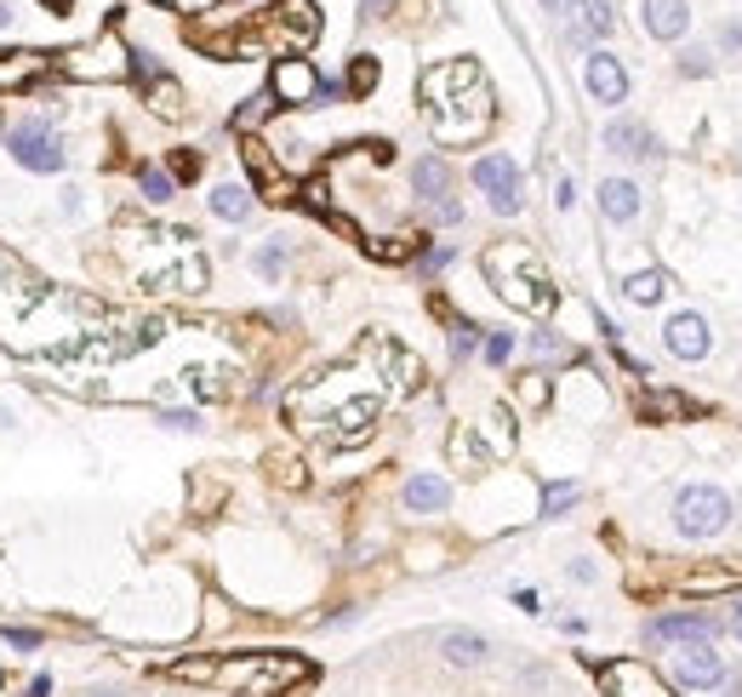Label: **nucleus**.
Returning <instances> with one entry per match:
<instances>
[{
	"label": "nucleus",
	"instance_id": "20e7f679",
	"mask_svg": "<svg viewBox=\"0 0 742 697\" xmlns=\"http://www.w3.org/2000/svg\"><path fill=\"white\" fill-rule=\"evenodd\" d=\"M486 281L497 286V297L509 309H520V315H549L554 309V281H549V270H543V257H537L526 241H497V246H486Z\"/></svg>",
	"mask_w": 742,
	"mask_h": 697
},
{
	"label": "nucleus",
	"instance_id": "0eeeda50",
	"mask_svg": "<svg viewBox=\"0 0 742 697\" xmlns=\"http://www.w3.org/2000/svg\"><path fill=\"white\" fill-rule=\"evenodd\" d=\"M360 367L383 383V394H412L423 383V360L412 349H400L394 338H383V331H371V338H360Z\"/></svg>",
	"mask_w": 742,
	"mask_h": 697
},
{
	"label": "nucleus",
	"instance_id": "7ed1b4c3",
	"mask_svg": "<svg viewBox=\"0 0 742 697\" xmlns=\"http://www.w3.org/2000/svg\"><path fill=\"white\" fill-rule=\"evenodd\" d=\"M172 680L212 686L229 697H286L315 680V663L297 652H223V657H183L172 663Z\"/></svg>",
	"mask_w": 742,
	"mask_h": 697
},
{
	"label": "nucleus",
	"instance_id": "9b49d317",
	"mask_svg": "<svg viewBox=\"0 0 742 697\" xmlns=\"http://www.w3.org/2000/svg\"><path fill=\"white\" fill-rule=\"evenodd\" d=\"M475 189H486L491 212H502V218L520 212V166L509 155H480L475 160Z\"/></svg>",
	"mask_w": 742,
	"mask_h": 697
},
{
	"label": "nucleus",
	"instance_id": "a211bd4d",
	"mask_svg": "<svg viewBox=\"0 0 742 697\" xmlns=\"http://www.w3.org/2000/svg\"><path fill=\"white\" fill-rule=\"evenodd\" d=\"M583 75H589L594 104H623V97H628V70H623V57H612V52H594Z\"/></svg>",
	"mask_w": 742,
	"mask_h": 697
},
{
	"label": "nucleus",
	"instance_id": "b1692460",
	"mask_svg": "<svg viewBox=\"0 0 742 697\" xmlns=\"http://www.w3.org/2000/svg\"><path fill=\"white\" fill-rule=\"evenodd\" d=\"M441 652H446V663H457V669H475V663L486 657V641L475 635V629H446Z\"/></svg>",
	"mask_w": 742,
	"mask_h": 697
},
{
	"label": "nucleus",
	"instance_id": "2f4dec72",
	"mask_svg": "<svg viewBox=\"0 0 742 697\" xmlns=\"http://www.w3.org/2000/svg\"><path fill=\"white\" fill-rule=\"evenodd\" d=\"M531 355H549V360H560V355H571L554 331H531Z\"/></svg>",
	"mask_w": 742,
	"mask_h": 697
},
{
	"label": "nucleus",
	"instance_id": "6e6552de",
	"mask_svg": "<svg viewBox=\"0 0 742 697\" xmlns=\"http://www.w3.org/2000/svg\"><path fill=\"white\" fill-rule=\"evenodd\" d=\"M725 520H731V497L720 486H686L674 497V526L686 538H714V532H725Z\"/></svg>",
	"mask_w": 742,
	"mask_h": 697
},
{
	"label": "nucleus",
	"instance_id": "bb28decb",
	"mask_svg": "<svg viewBox=\"0 0 742 697\" xmlns=\"http://www.w3.org/2000/svg\"><path fill=\"white\" fill-rule=\"evenodd\" d=\"M138 189H144L149 201L160 207V201H172V194H178V178H172V172H160V166H138Z\"/></svg>",
	"mask_w": 742,
	"mask_h": 697
},
{
	"label": "nucleus",
	"instance_id": "aec40b11",
	"mask_svg": "<svg viewBox=\"0 0 742 697\" xmlns=\"http://www.w3.org/2000/svg\"><path fill=\"white\" fill-rule=\"evenodd\" d=\"M400 497H406V509H412V515H441V509L452 504V486H446L441 475H412Z\"/></svg>",
	"mask_w": 742,
	"mask_h": 697
},
{
	"label": "nucleus",
	"instance_id": "473e14b6",
	"mask_svg": "<svg viewBox=\"0 0 742 697\" xmlns=\"http://www.w3.org/2000/svg\"><path fill=\"white\" fill-rule=\"evenodd\" d=\"M0 635H7V646H18V652H35V646H41V635H35V629H18V623H7Z\"/></svg>",
	"mask_w": 742,
	"mask_h": 697
},
{
	"label": "nucleus",
	"instance_id": "cd10ccee",
	"mask_svg": "<svg viewBox=\"0 0 742 697\" xmlns=\"http://www.w3.org/2000/svg\"><path fill=\"white\" fill-rule=\"evenodd\" d=\"M577 7H583V35H612L617 29L612 0H577Z\"/></svg>",
	"mask_w": 742,
	"mask_h": 697
},
{
	"label": "nucleus",
	"instance_id": "423d86ee",
	"mask_svg": "<svg viewBox=\"0 0 742 697\" xmlns=\"http://www.w3.org/2000/svg\"><path fill=\"white\" fill-rule=\"evenodd\" d=\"M57 70L70 75V81H86V86L126 81V75H131V46L104 29L97 41H86V46H75V52H63V57H57Z\"/></svg>",
	"mask_w": 742,
	"mask_h": 697
},
{
	"label": "nucleus",
	"instance_id": "f3484780",
	"mask_svg": "<svg viewBox=\"0 0 742 697\" xmlns=\"http://www.w3.org/2000/svg\"><path fill=\"white\" fill-rule=\"evenodd\" d=\"M57 63V52H35V46H18V52H0V92H18V86H35L46 70Z\"/></svg>",
	"mask_w": 742,
	"mask_h": 697
},
{
	"label": "nucleus",
	"instance_id": "6ab92c4d",
	"mask_svg": "<svg viewBox=\"0 0 742 697\" xmlns=\"http://www.w3.org/2000/svg\"><path fill=\"white\" fill-rule=\"evenodd\" d=\"M605 149L628 155V160H651L657 155V138L639 120H612V126H605Z\"/></svg>",
	"mask_w": 742,
	"mask_h": 697
},
{
	"label": "nucleus",
	"instance_id": "79ce46f5",
	"mask_svg": "<svg viewBox=\"0 0 742 697\" xmlns=\"http://www.w3.org/2000/svg\"><path fill=\"white\" fill-rule=\"evenodd\" d=\"M46 691H52V680H46V675H35V680L23 686V697H46Z\"/></svg>",
	"mask_w": 742,
	"mask_h": 697
},
{
	"label": "nucleus",
	"instance_id": "e433bc0d",
	"mask_svg": "<svg viewBox=\"0 0 742 697\" xmlns=\"http://www.w3.org/2000/svg\"><path fill=\"white\" fill-rule=\"evenodd\" d=\"M515 355V338H502V331H491L486 338V360H509Z\"/></svg>",
	"mask_w": 742,
	"mask_h": 697
},
{
	"label": "nucleus",
	"instance_id": "c9c22d12",
	"mask_svg": "<svg viewBox=\"0 0 742 697\" xmlns=\"http://www.w3.org/2000/svg\"><path fill=\"white\" fill-rule=\"evenodd\" d=\"M452 349H457V355L475 349V326H468V320H452Z\"/></svg>",
	"mask_w": 742,
	"mask_h": 697
},
{
	"label": "nucleus",
	"instance_id": "4c0bfd02",
	"mask_svg": "<svg viewBox=\"0 0 742 697\" xmlns=\"http://www.w3.org/2000/svg\"><path fill=\"white\" fill-rule=\"evenodd\" d=\"M155 7H172V12H206L218 0H155Z\"/></svg>",
	"mask_w": 742,
	"mask_h": 697
},
{
	"label": "nucleus",
	"instance_id": "a878e982",
	"mask_svg": "<svg viewBox=\"0 0 742 697\" xmlns=\"http://www.w3.org/2000/svg\"><path fill=\"white\" fill-rule=\"evenodd\" d=\"M662 292H668V275L662 270H639V275H628L623 281V297H634V304H662Z\"/></svg>",
	"mask_w": 742,
	"mask_h": 697
},
{
	"label": "nucleus",
	"instance_id": "ddd939ff",
	"mask_svg": "<svg viewBox=\"0 0 742 697\" xmlns=\"http://www.w3.org/2000/svg\"><path fill=\"white\" fill-rule=\"evenodd\" d=\"M600 680H605V697H674V686L651 675L646 663H605Z\"/></svg>",
	"mask_w": 742,
	"mask_h": 697
},
{
	"label": "nucleus",
	"instance_id": "58836bf2",
	"mask_svg": "<svg viewBox=\"0 0 742 697\" xmlns=\"http://www.w3.org/2000/svg\"><path fill=\"white\" fill-rule=\"evenodd\" d=\"M160 423H172V429H200V418H194V412H166Z\"/></svg>",
	"mask_w": 742,
	"mask_h": 697
},
{
	"label": "nucleus",
	"instance_id": "c85d7f7f",
	"mask_svg": "<svg viewBox=\"0 0 742 697\" xmlns=\"http://www.w3.org/2000/svg\"><path fill=\"white\" fill-rule=\"evenodd\" d=\"M577 497H583L577 480H549V486H543V515H565L571 504H577Z\"/></svg>",
	"mask_w": 742,
	"mask_h": 697
},
{
	"label": "nucleus",
	"instance_id": "f704fd0d",
	"mask_svg": "<svg viewBox=\"0 0 742 697\" xmlns=\"http://www.w3.org/2000/svg\"><path fill=\"white\" fill-rule=\"evenodd\" d=\"M280 263H286V257H280V246H263V252H257V275L275 281V275H280Z\"/></svg>",
	"mask_w": 742,
	"mask_h": 697
},
{
	"label": "nucleus",
	"instance_id": "f03ea898",
	"mask_svg": "<svg viewBox=\"0 0 742 697\" xmlns=\"http://www.w3.org/2000/svg\"><path fill=\"white\" fill-rule=\"evenodd\" d=\"M423 92V104H428V131H434V144L441 149H468V144H480L486 138V126H491V86L480 75V63L475 57H446V63H434V70H423L417 81Z\"/></svg>",
	"mask_w": 742,
	"mask_h": 697
},
{
	"label": "nucleus",
	"instance_id": "ea45409f",
	"mask_svg": "<svg viewBox=\"0 0 742 697\" xmlns=\"http://www.w3.org/2000/svg\"><path fill=\"white\" fill-rule=\"evenodd\" d=\"M554 201H560V207H571V201H577V183H571V178H560V189H554Z\"/></svg>",
	"mask_w": 742,
	"mask_h": 697
},
{
	"label": "nucleus",
	"instance_id": "a18cd8bd",
	"mask_svg": "<svg viewBox=\"0 0 742 697\" xmlns=\"http://www.w3.org/2000/svg\"><path fill=\"white\" fill-rule=\"evenodd\" d=\"M7 23H12V12H7V7H0V29H7Z\"/></svg>",
	"mask_w": 742,
	"mask_h": 697
},
{
	"label": "nucleus",
	"instance_id": "1a4fd4ad",
	"mask_svg": "<svg viewBox=\"0 0 742 697\" xmlns=\"http://www.w3.org/2000/svg\"><path fill=\"white\" fill-rule=\"evenodd\" d=\"M7 149H12V160L18 166H29V172H63V144H57V131H52V120H41V115H29V120H18L12 131H7Z\"/></svg>",
	"mask_w": 742,
	"mask_h": 697
},
{
	"label": "nucleus",
	"instance_id": "4468645a",
	"mask_svg": "<svg viewBox=\"0 0 742 697\" xmlns=\"http://www.w3.org/2000/svg\"><path fill=\"white\" fill-rule=\"evenodd\" d=\"M720 680H725V663H720V652L691 646V652H680V657H674V686H691V691H720Z\"/></svg>",
	"mask_w": 742,
	"mask_h": 697
},
{
	"label": "nucleus",
	"instance_id": "4be33fe9",
	"mask_svg": "<svg viewBox=\"0 0 742 697\" xmlns=\"http://www.w3.org/2000/svg\"><path fill=\"white\" fill-rule=\"evenodd\" d=\"M600 212L612 218V223H634L639 218V189L628 178H605L600 183Z\"/></svg>",
	"mask_w": 742,
	"mask_h": 697
},
{
	"label": "nucleus",
	"instance_id": "393cba45",
	"mask_svg": "<svg viewBox=\"0 0 742 697\" xmlns=\"http://www.w3.org/2000/svg\"><path fill=\"white\" fill-rule=\"evenodd\" d=\"M212 212H218L223 223H246V212H252V194H246L241 183H218V189H212Z\"/></svg>",
	"mask_w": 742,
	"mask_h": 697
},
{
	"label": "nucleus",
	"instance_id": "39448f33",
	"mask_svg": "<svg viewBox=\"0 0 742 697\" xmlns=\"http://www.w3.org/2000/svg\"><path fill=\"white\" fill-rule=\"evenodd\" d=\"M320 41V7L315 0H275L268 12H257L241 35L229 41V52H275V57H303Z\"/></svg>",
	"mask_w": 742,
	"mask_h": 697
},
{
	"label": "nucleus",
	"instance_id": "c756f323",
	"mask_svg": "<svg viewBox=\"0 0 742 697\" xmlns=\"http://www.w3.org/2000/svg\"><path fill=\"white\" fill-rule=\"evenodd\" d=\"M371 86H378V57H354V63H349V92L365 97Z\"/></svg>",
	"mask_w": 742,
	"mask_h": 697
},
{
	"label": "nucleus",
	"instance_id": "c03bdc74",
	"mask_svg": "<svg viewBox=\"0 0 742 697\" xmlns=\"http://www.w3.org/2000/svg\"><path fill=\"white\" fill-rule=\"evenodd\" d=\"M549 7H554V12H560V7H577V0H549Z\"/></svg>",
	"mask_w": 742,
	"mask_h": 697
},
{
	"label": "nucleus",
	"instance_id": "a19ab883",
	"mask_svg": "<svg viewBox=\"0 0 742 697\" xmlns=\"http://www.w3.org/2000/svg\"><path fill=\"white\" fill-rule=\"evenodd\" d=\"M394 12V0H365V18H389Z\"/></svg>",
	"mask_w": 742,
	"mask_h": 697
},
{
	"label": "nucleus",
	"instance_id": "7c9ffc66",
	"mask_svg": "<svg viewBox=\"0 0 742 697\" xmlns=\"http://www.w3.org/2000/svg\"><path fill=\"white\" fill-rule=\"evenodd\" d=\"M268 109H275V97H268V92H263V97H246V109L234 115V131H252V126H257Z\"/></svg>",
	"mask_w": 742,
	"mask_h": 697
},
{
	"label": "nucleus",
	"instance_id": "f8f14e48",
	"mask_svg": "<svg viewBox=\"0 0 742 697\" xmlns=\"http://www.w3.org/2000/svg\"><path fill=\"white\" fill-rule=\"evenodd\" d=\"M651 646H714L720 641V623L708 612H668V617H651L646 629Z\"/></svg>",
	"mask_w": 742,
	"mask_h": 697
},
{
	"label": "nucleus",
	"instance_id": "72a5a7b5",
	"mask_svg": "<svg viewBox=\"0 0 742 697\" xmlns=\"http://www.w3.org/2000/svg\"><path fill=\"white\" fill-rule=\"evenodd\" d=\"M172 178H178V183L200 178V155H189V149H183V155H172Z\"/></svg>",
	"mask_w": 742,
	"mask_h": 697
},
{
	"label": "nucleus",
	"instance_id": "dca6fc26",
	"mask_svg": "<svg viewBox=\"0 0 742 697\" xmlns=\"http://www.w3.org/2000/svg\"><path fill=\"white\" fill-rule=\"evenodd\" d=\"M412 183H417L423 201L441 207V218H446V223H457V218H463V212H457V201H446V194H452V172H446V160H441V155H423V160L412 166Z\"/></svg>",
	"mask_w": 742,
	"mask_h": 697
},
{
	"label": "nucleus",
	"instance_id": "412c9836",
	"mask_svg": "<svg viewBox=\"0 0 742 697\" xmlns=\"http://www.w3.org/2000/svg\"><path fill=\"white\" fill-rule=\"evenodd\" d=\"M646 29H651L657 41H680L686 29H691L686 0H646Z\"/></svg>",
	"mask_w": 742,
	"mask_h": 697
},
{
	"label": "nucleus",
	"instance_id": "5701e85b",
	"mask_svg": "<svg viewBox=\"0 0 742 697\" xmlns=\"http://www.w3.org/2000/svg\"><path fill=\"white\" fill-rule=\"evenodd\" d=\"M241 160L252 166V178H257V183L268 189V201H292V194H286L292 183L280 178V166H275V160L263 155V144H252V138H246V144H241Z\"/></svg>",
	"mask_w": 742,
	"mask_h": 697
},
{
	"label": "nucleus",
	"instance_id": "2eb2a0df",
	"mask_svg": "<svg viewBox=\"0 0 742 697\" xmlns=\"http://www.w3.org/2000/svg\"><path fill=\"white\" fill-rule=\"evenodd\" d=\"M662 344H668V355L674 360H702L708 349H714V338H708V320L702 315H674L668 326H662Z\"/></svg>",
	"mask_w": 742,
	"mask_h": 697
},
{
	"label": "nucleus",
	"instance_id": "9d476101",
	"mask_svg": "<svg viewBox=\"0 0 742 697\" xmlns=\"http://www.w3.org/2000/svg\"><path fill=\"white\" fill-rule=\"evenodd\" d=\"M320 70L309 57H275V75H268V97L275 104H292V109H309L320 104Z\"/></svg>",
	"mask_w": 742,
	"mask_h": 697
},
{
	"label": "nucleus",
	"instance_id": "37998d69",
	"mask_svg": "<svg viewBox=\"0 0 742 697\" xmlns=\"http://www.w3.org/2000/svg\"><path fill=\"white\" fill-rule=\"evenodd\" d=\"M731 629H736V641H742V606H736V617H731Z\"/></svg>",
	"mask_w": 742,
	"mask_h": 697
},
{
	"label": "nucleus",
	"instance_id": "f257e3e1",
	"mask_svg": "<svg viewBox=\"0 0 742 697\" xmlns=\"http://www.w3.org/2000/svg\"><path fill=\"white\" fill-rule=\"evenodd\" d=\"M383 406H389L383 383L354 360V367L320 372V378H309L303 389H292L286 418L303 429V435H315V441H326V446L343 452V446L371 441V429H378Z\"/></svg>",
	"mask_w": 742,
	"mask_h": 697
}]
</instances>
